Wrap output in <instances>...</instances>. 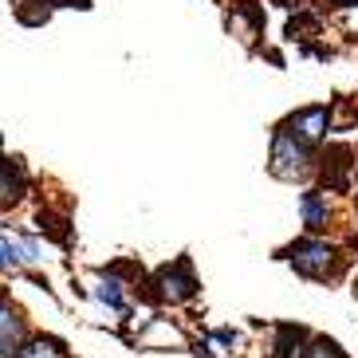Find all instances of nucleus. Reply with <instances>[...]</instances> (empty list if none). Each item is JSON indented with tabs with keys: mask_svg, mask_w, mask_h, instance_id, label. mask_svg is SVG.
<instances>
[{
	"mask_svg": "<svg viewBox=\"0 0 358 358\" xmlns=\"http://www.w3.org/2000/svg\"><path fill=\"white\" fill-rule=\"evenodd\" d=\"M229 28L236 36H241L244 43H252L256 36H260V28H264V16H260V8H256L252 0H241L236 8L229 12Z\"/></svg>",
	"mask_w": 358,
	"mask_h": 358,
	"instance_id": "obj_8",
	"label": "nucleus"
},
{
	"mask_svg": "<svg viewBox=\"0 0 358 358\" xmlns=\"http://www.w3.org/2000/svg\"><path fill=\"white\" fill-rule=\"evenodd\" d=\"M217 343H221V347H236V331H217Z\"/></svg>",
	"mask_w": 358,
	"mask_h": 358,
	"instance_id": "obj_14",
	"label": "nucleus"
},
{
	"mask_svg": "<svg viewBox=\"0 0 358 358\" xmlns=\"http://www.w3.org/2000/svg\"><path fill=\"white\" fill-rule=\"evenodd\" d=\"M36 260H40V244L0 229V268H20V264H36Z\"/></svg>",
	"mask_w": 358,
	"mask_h": 358,
	"instance_id": "obj_6",
	"label": "nucleus"
},
{
	"mask_svg": "<svg viewBox=\"0 0 358 358\" xmlns=\"http://www.w3.org/2000/svg\"><path fill=\"white\" fill-rule=\"evenodd\" d=\"M327 4H335V8H358V0H327Z\"/></svg>",
	"mask_w": 358,
	"mask_h": 358,
	"instance_id": "obj_15",
	"label": "nucleus"
},
{
	"mask_svg": "<svg viewBox=\"0 0 358 358\" xmlns=\"http://www.w3.org/2000/svg\"><path fill=\"white\" fill-rule=\"evenodd\" d=\"M154 287H158V299H166V303H185L197 295V275H193L189 260H173L154 275Z\"/></svg>",
	"mask_w": 358,
	"mask_h": 358,
	"instance_id": "obj_4",
	"label": "nucleus"
},
{
	"mask_svg": "<svg viewBox=\"0 0 358 358\" xmlns=\"http://www.w3.org/2000/svg\"><path fill=\"white\" fill-rule=\"evenodd\" d=\"M280 130L284 134H292L295 142H303V146H323L327 134H331V106L315 103V106H303V110H295V115H287L284 122H280Z\"/></svg>",
	"mask_w": 358,
	"mask_h": 358,
	"instance_id": "obj_3",
	"label": "nucleus"
},
{
	"mask_svg": "<svg viewBox=\"0 0 358 358\" xmlns=\"http://www.w3.org/2000/svg\"><path fill=\"white\" fill-rule=\"evenodd\" d=\"M0 303H4V292H0Z\"/></svg>",
	"mask_w": 358,
	"mask_h": 358,
	"instance_id": "obj_17",
	"label": "nucleus"
},
{
	"mask_svg": "<svg viewBox=\"0 0 358 358\" xmlns=\"http://www.w3.org/2000/svg\"><path fill=\"white\" fill-rule=\"evenodd\" d=\"M299 217L307 224V236H323L331 229V201H327V193L303 189V197H299Z\"/></svg>",
	"mask_w": 358,
	"mask_h": 358,
	"instance_id": "obj_5",
	"label": "nucleus"
},
{
	"mask_svg": "<svg viewBox=\"0 0 358 358\" xmlns=\"http://www.w3.org/2000/svg\"><path fill=\"white\" fill-rule=\"evenodd\" d=\"M43 4H64V0H43Z\"/></svg>",
	"mask_w": 358,
	"mask_h": 358,
	"instance_id": "obj_16",
	"label": "nucleus"
},
{
	"mask_svg": "<svg viewBox=\"0 0 358 358\" xmlns=\"http://www.w3.org/2000/svg\"><path fill=\"white\" fill-rule=\"evenodd\" d=\"M303 347H307V331L284 323L280 327V338H275V347H272V358H303Z\"/></svg>",
	"mask_w": 358,
	"mask_h": 358,
	"instance_id": "obj_9",
	"label": "nucleus"
},
{
	"mask_svg": "<svg viewBox=\"0 0 358 358\" xmlns=\"http://www.w3.org/2000/svg\"><path fill=\"white\" fill-rule=\"evenodd\" d=\"M16 358H67V350H64V343H55V338H28Z\"/></svg>",
	"mask_w": 358,
	"mask_h": 358,
	"instance_id": "obj_11",
	"label": "nucleus"
},
{
	"mask_svg": "<svg viewBox=\"0 0 358 358\" xmlns=\"http://www.w3.org/2000/svg\"><path fill=\"white\" fill-rule=\"evenodd\" d=\"M24 193V178H20V166L12 162H0V209L4 205H16Z\"/></svg>",
	"mask_w": 358,
	"mask_h": 358,
	"instance_id": "obj_10",
	"label": "nucleus"
},
{
	"mask_svg": "<svg viewBox=\"0 0 358 358\" xmlns=\"http://www.w3.org/2000/svg\"><path fill=\"white\" fill-rule=\"evenodd\" d=\"M268 169H272L275 178L284 181H307L315 173V150L303 146V142H295L292 134L284 130H275L272 134V154H268Z\"/></svg>",
	"mask_w": 358,
	"mask_h": 358,
	"instance_id": "obj_2",
	"label": "nucleus"
},
{
	"mask_svg": "<svg viewBox=\"0 0 358 358\" xmlns=\"http://www.w3.org/2000/svg\"><path fill=\"white\" fill-rule=\"evenodd\" d=\"M303 358H347V355H343V347H338L335 338H327V335H315V338H307V347H303Z\"/></svg>",
	"mask_w": 358,
	"mask_h": 358,
	"instance_id": "obj_13",
	"label": "nucleus"
},
{
	"mask_svg": "<svg viewBox=\"0 0 358 358\" xmlns=\"http://www.w3.org/2000/svg\"><path fill=\"white\" fill-rule=\"evenodd\" d=\"M280 256H284V260L292 264V268L303 275V280H319V284H327V280H338L343 264H347L343 248H338L335 241H327V236H299V241L287 244Z\"/></svg>",
	"mask_w": 358,
	"mask_h": 358,
	"instance_id": "obj_1",
	"label": "nucleus"
},
{
	"mask_svg": "<svg viewBox=\"0 0 358 358\" xmlns=\"http://www.w3.org/2000/svg\"><path fill=\"white\" fill-rule=\"evenodd\" d=\"M24 343H28L24 338V319L8 303H0V358H16Z\"/></svg>",
	"mask_w": 358,
	"mask_h": 358,
	"instance_id": "obj_7",
	"label": "nucleus"
},
{
	"mask_svg": "<svg viewBox=\"0 0 358 358\" xmlns=\"http://www.w3.org/2000/svg\"><path fill=\"white\" fill-rule=\"evenodd\" d=\"M95 299H103V303H106V307H115V311H127V295H122V284H118L115 275H99Z\"/></svg>",
	"mask_w": 358,
	"mask_h": 358,
	"instance_id": "obj_12",
	"label": "nucleus"
}]
</instances>
